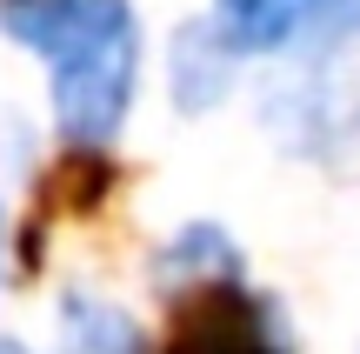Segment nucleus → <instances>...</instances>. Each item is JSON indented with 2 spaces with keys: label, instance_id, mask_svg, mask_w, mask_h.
Wrapping results in <instances>:
<instances>
[{
  "label": "nucleus",
  "instance_id": "5",
  "mask_svg": "<svg viewBox=\"0 0 360 354\" xmlns=\"http://www.w3.org/2000/svg\"><path fill=\"white\" fill-rule=\"evenodd\" d=\"M247 267H240V248H233V234L227 227H214V221H187L180 234L160 248V261H154V281H160V294H187V288H207V281H240Z\"/></svg>",
  "mask_w": 360,
  "mask_h": 354
},
{
  "label": "nucleus",
  "instance_id": "7",
  "mask_svg": "<svg viewBox=\"0 0 360 354\" xmlns=\"http://www.w3.org/2000/svg\"><path fill=\"white\" fill-rule=\"evenodd\" d=\"M0 254H7V208H0Z\"/></svg>",
  "mask_w": 360,
  "mask_h": 354
},
{
  "label": "nucleus",
  "instance_id": "4",
  "mask_svg": "<svg viewBox=\"0 0 360 354\" xmlns=\"http://www.w3.org/2000/svg\"><path fill=\"white\" fill-rule=\"evenodd\" d=\"M233 61H247V53L233 47L214 20H187L174 34V61H167L174 67V101L187 107V114H207V107L233 87Z\"/></svg>",
  "mask_w": 360,
  "mask_h": 354
},
{
  "label": "nucleus",
  "instance_id": "1",
  "mask_svg": "<svg viewBox=\"0 0 360 354\" xmlns=\"http://www.w3.org/2000/svg\"><path fill=\"white\" fill-rule=\"evenodd\" d=\"M0 27L47 61L53 134L74 154L120 141L141 80V20L134 0H0Z\"/></svg>",
  "mask_w": 360,
  "mask_h": 354
},
{
  "label": "nucleus",
  "instance_id": "8",
  "mask_svg": "<svg viewBox=\"0 0 360 354\" xmlns=\"http://www.w3.org/2000/svg\"><path fill=\"white\" fill-rule=\"evenodd\" d=\"M0 354H27V348H7V341H0Z\"/></svg>",
  "mask_w": 360,
  "mask_h": 354
},
{
  "label": "nucleus",
  "instance_id": "2",
  "mask_svg": "<svg viewBox=\"0 0 360 354\" xmlns=\"http://www.w3.org/2000/svg\"><path fill=\"white\" fill-rule=\"evenodd\" d=\"M174 328L160 354H287V321L267 294L240 281H207L174 294Z\"/></svg>",
  "mask_w": 360,
  "mask_h": 354
},
{
  "label": "nucleus",
  "instance_id": "6",
  "mask_svg": "<svg viewBox=\"0 0 360 354\" xmlns=\"http://www.w3.org/2000/svg\"><path fill=\"white\" fill-rule=\"evenodd\" d=\"M60 354H147L127 308L101 294H67L60 301Z\"/></svg>",
  "mask_w": 360,
  "mask_h": 354
},
{
  "label": "nucleus",
  "instance_id": "3",
  "mask_svg": "<svg viewBox=\"0 0 360 354\" xmlns=\"http://www.w3.org/2000/svg\"><path fill=\"white\" fill-rule=\"evenodd\" d=\"M207 20L240 53H274V47H300V40L360 34V0H214Z\"/></svg>",
  "mask_w": 360,
  "mask_h": 354
}]
</instances>
